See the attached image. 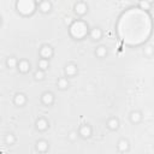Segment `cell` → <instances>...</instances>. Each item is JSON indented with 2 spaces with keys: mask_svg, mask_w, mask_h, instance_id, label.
<instances>
[{
  "mask_svg": "<svg viewBox=\"0 0 154 154\" xmlns=\"http://www.w3.org/2000/svg\"><path fill=\"white\" fill-rule=\"evenodd\" d=\"M69 28H70V35L73 37V38H76V40H82V38H84L87 35H88V32H89V30H88V24L85 23V22H83V20H81V19H78V20H73L70 25H69Z\"/></svg>",
  "mask_w": 154,
  "mask_h": 154,
  "instance_id": "1",
  "label": "cell"
},
{
  "mask_svg": "<svg viewBox=\"0 0 154 154\" xmlns=\"http://www.w3.org/2000/svg\"><path fill=\"white\" fill-rule=\"evenodd\" d=\"M16 10L19 14L24 17H29V16H32L37 10V4L34 0H17Z\"/></svg>",
  "mask_w": 154,
  "mask_h": 154,
  "instance_id": "2",
  "label": "cell"
},
{
  "mask_svg": "<svg viewBox=\"0 0 154 154\" xmlns=\"http://www.w3.org/2000/svg\"><path fill=\"white\" fill-rule=\"evenodd\" d=\"M38 54H40L41 58L49 60V59L54 55V49H53L52 46H49V45H43V46H41V48H40V51H38Z\"/></svg>",
  "mask_w": 154,
  "mask_h": 154,
  "instance_id": "3",
  "label": "cell"
},
{
  "mask_svg": "<svg viewBox=\"0 0 154 154\" xmlns=\"http://www.w3.org/2000/svg\"><path fill=\"white\" fill-rule=\"evenodd\" d=\"M73 11H75V13L77 16L82 17V16H84V14L88 13V5L85 2H83V1H78V2L75 4Z\"/></svg>",
  "mask_w": 154,
  "mask_h": 154,
  "instance_id": "4",
  "label": "cell"
},
{
  "mask_svg": "<svg viewBox=\"0 0 154 154\" xmlns=\"http://www.w3.org/2000/svg\"><path fill=\"white\" fill-rule=\"evenodd\" d=\"M55 101V97H54V94L52 91H45L42 95H41V102L45 105V106H52Z\"/></svg>",
  "mask_w": 154,
  "mask_h": 154,
  "instance_id": "5",
  "label": "cell"
},
{
  "mask_svg": "<svg viewBox=\"0 0 154 154\" xmlns=\"http://www.w3.org/2000/svg\"><path fill=\"white\" fill-rule=\"evenodd\" d=\"M78 135L82 137V138H89L91 135H93V129L89 124H84L79 128L78 130Z\"/></svg>",
  "mask_w": 154,
  "mask_h": 154,
  "instance_id": "6",
  "label": "cell"
},
{
  "mask_svg": "<svg viewBox=\"0 0 154 154\" xmlns=\"http://www.w3.org/2000/svg\"><path fill=\"white\" fill-rule=\"evenodd\" d=\"M28 99H26V95L23 94V93H17L14 96H13V103L18 107H23L25 103H26Z\"/></svg>",
  "mask_w": 154,
  "mask_h": 154,
  "instance_id": "7",
  "label": "cell"
},
{
  "mask_svg": "<svg viewBox=\"0 0 154 154\" xmlns=\"http://www.w3.org/2000/svg\"><path fill=\"white\" fill-rule=\"evenodd\" d=\"M37 8H38V11H40L41 13L47 14V13H49V12L52 11V2H51L49 0H42V1L37 5Z\"/></svg>",
  "mask_w": 154,
  "mask_h": 154,
  "instance_id": "8",
  "label": "cell"
},
{
  "mask_svg": "<svg viewBox=\"0 0 154 154\" xmlns=\"http://www.w3.org/2000/svg\"><path fill=\"white\" fill-rule=\"evenodd\" d=\"M30 67H31V65H30V63H29L28 60H25V59L18 60L17 69H18V71H19L20 73H26V72H29V71H30Z\"/></svg>",
  "mask_w": 154,
  "mask_h": 154,
  "instance_id": "9",
  "label": "cell"
},
{
  "mask_svg": "<svg viewBox=\"0 0 154 154\" xmlns=\"http://www.w3.org/2000/svg\"><path fill=\"white\" fill-rule=\"evenodd\" d=\"M64 71H65L66 77H73V76L77 75V72H78V67H77V65H75V64L71 63V64H67V65L65 66Z\"/></svg>",
  "mask_w": 154,
  "mask_h": 154,
  "instance_id": "10",
  "label": "cell"
},
{
  "mask_svg": "<svg viewBox=\"0 0 154 154\" xmlns=\"http://www.w3.org/2000/svg\"><path fill=\"white\" fill-rule=\"evenodd\" d=\"M35 126L38 131H46L48 128H49V123L46 118H38L35 123Z\"/></svg>",
  "mask_w": 154,
  "mask_h": 154,
  "instance_id": "11",
  "label": "cell"
},
{
  "mask_svg": "<svg viewBox=\"0 0 154 154\" xmlns=\"http://www.w3.org/2000/svg\"><path fill=\"white\" fill-rule=\"evenodd\" d=\"M88 35L90 36V38H91L93 41H99V40H101V37H102V30H101L100 28H94V29H91V30L88 32Z\"/></svg>",
  "mask_w": 154,
  "mask_h": 154,
  "instance_id": "12",
  "label": "cell"
},
{
  "mask_svg": "<svg viewBox=\"0 0 154 154\" xmlns=\"http://www.w3.org/2000/svg\"><path fill=\"white\" fill-rule=\"evenodd\" d=\"M117 148H118V150H119L120 153H125V152H128L129 148H130L129 141L125 140V138H120V140L118 141V143H117Z\"/></svg>",
  "mask_w": 154,
  "mask_h": 154,
  "instance_id": "13",
  "label": "cell"
},
{
  "mask_svg": "<svg viewBox=\"0 0 154 154\" xmlns=\"http://www.w3.org/2000/svg\"><path fill=\"white\" fill-rule=\"evenodd\" d=\"M48 147H49V144H48V142H47L46 140H38V141L36 142V146H35L36 150L40 152V153L47 152V150H48Z\"/></svg>",
  "mask_w": 154,
  "mask_h": 154,
  "instance_id": "14",
  "label": "cell"
},
{
  "mask_svg": "<svg viewBox=\"0 0 154 154\" xmlns=\"http://www.w3.org/2000/svg\"><path fill=\"white\" fill-rule=\"evenodd\" d=\"M106 125H107V128H108L109 130L114 131V130H117V129L119 128V119L116 118V117H112V118H109V119L107 120Z\"/></svg>",
  "mask_w": 154,
  "mask_h": 154,
  "instance_id": "15",
  "label": "cell"
},
{
  "mask_svg": "<svg viewBox=\"0 0 154 154\" xmlns=\"http://www.w3.org/2000/svg\"><path fill=\"white\" fill-rule=\"evenodd\" d=\"M142 120V113L140 111H132L130 113V122L132 124H138Z\"/></svg>",
  "mask_w": 154,
  "mask_h": 154,
  "instance_id": "16",
  "label": "cell"
},
{
  "mask_svg": "<svg viewBox=\"0 0 154 154\" xmlns=\"http://www.w3.org/2000/svg\"><path fill=\"white\" fill-rule=\"evenodd\" d=\"M57 85H58V88H59L60 90H66V89L69 88L70 83H69V79H67L66 77H61V78H59V79L57 81Z\"/></svg>",
  "mask_w": 154,
  "mask_h": 154,
  "instance_id": "17",
  "label": "cell"
},
{
  "mask_svg": "<svg viewBox=\"0 0 154 154\" xmlns=\"http://www.w3.org/2000/svg\"><path fill=\"white\" fill-rule=\"evenodd\" d=\"M37 69H40L42 71L48 70L49 69V60L48 59H43V58L38 59V61H37Z\"/></svg>",
  "mask_w": 154,
  "mask_h": 154,
  "instance_id": "18",
  "label": "cell"
},
{
  "mask_svg": "<svg viewBox=\"0 0 154 154\" xmlns=\"http://www.w3.org/2000/svg\"><path fill=\"white\" fill-rule=\"evenodd\" d=\"M95 55H96L97 58H100V59L106 58V55H107V48H106L105 46H99V47L95 49Z\"/></svg>",
  "mask_w": 154,
  "mask_h": 154,
  "instance_id": "19",
  "label": "cell"
},
{
  "mask_svg": "<svg viewBox=\"0 0 154 154\" xmlns=\"http://www.w3.org/2000/svg\"><path fill=\"white\" fill-rule=\"evenodd\" d=\"M17 64H18V59L16 57H8L6 59V66L10 67V69H14L17 67Z\"/></svg>",
  "mask_w": 154,
  "mask_h": 154,
  "instance_id": "20",
  "label": "cell"
},
{
  "mask_svg": "<svg viewBox=\"0 0 154 154\" xmlns=\"http://www.w3.org/2000/svg\"><path fill=\"white\" fill-rule=\"evenodd\" d=\"M16 141H17V138H16V136H14L13 134H7V135L5 136V143L8 144V146L14 144Z\"/></svg>",
  "mask_w": 154,
  "mask_h": 154,
  "instance_id": "21",
  "label": "cell"
},
{
  "mask_svg": "<svg viewBox=\"0 0 154 154\" xmlns=\"http://www.w3.org/2000/svg\"><path fill=\"white\" fill-rule=\"evenodd\" d=\"M138 7H140V10L149 11L150 7H152V4H149L147 0H140V2H138Z\"/></svg>",
  "mask_w": 154,
  "mask_h": 154,
  "instance_id": "22",
  "label": "cell"
},
{
  "mask_svg": "<svg viewBox=\"0 0 154 154\" xmlns=\"http://www.w3.org/2000/svg\"><path fill=\"white\" fill-rule=\"evenodd\" d=\"M34 78H35L36 81H42V79L45 78V71L37 69V70L34 72Z\"/></svg>",
  "mask_w": 154,
  "mask_h": 154,
  "instance_id": "23",
  "label": "cell"
},
{
  "mask_svg": "<svg viewBox=\"0 0 154 154\" xmlns=\"http://www.w3.org/2000/svg\"><path fill=\"white\" fill-rule=\"evenodd\" d=\"M77 136H78V132H77V131H70V132H69V135H67L69 140H70V141H72V142L77 140Z\"/></svg>",
  "mask_w": 154,
  "mask_h": 154,
  "instance_id": "24",
  "label": "cell"
},
{
  "mask_svg": "<svg viewBox=\"0 0 154 154\" xmlns=\"http://www.w3.org/2000/svg\"><path fill=\"white\" fill-rule=\"evenodd\" d=\"M144 54H146L147 57H152V54H153V47H152L150 45L144 48Z\"/></svg>",
  "mask_w": 154,
  "mask_h": 154,
  "instance_id": "25",
  "label": "cell"
},
{
  "mask_svg": "<svg viewBox=\"0 0 154 154\" xmlns=\"http://www.w3.org/2000/svg\"><path fill=\"white\" fill-rule=\"evenodd\" d=\"M72 22H73V20H72V18H70V17H66V18H65V20H64V23H65L66 25H70Z\"/></svg>",
  "mask_w": 154,
  "mask_h": 154,
  "instance_id": "26",
  "label": "cell"
},
{
  "mask_svg": "<svg viewBox=\"0 0 154 154\" xmlns=\"http://www.w3.org/2000/svg\"><path fill=\"white\" fill-rule=\"evenodd\" d=\"M34 1H35V2H36V4H37V5H38V4H40V2H41V1H42V0H34Z\"/></svg>",
  "mask_w": 154,
  "mask_h": 154,
  "instance_id": "27",
  "label": "cell"
},
{
  "mask_svg": "<svg viewBox=\"0 0 154 154\" xmlns=\"http://www.w3.org/2000/svg\"><path fill=\"white\" fill-rule=\"evenodd\" d=\"M147 1H148L149 4H153V1H154V0H147Z\"/></svg>",
  "mask_w": 154,
  "mask_h": 154,
  "instance_id": "28",
  "label": "cell"
},
{
  "mask_svg": "<svg viewBox=\"0 0 154 154\" xmlns=\"http://www.w3.org/2000/svg\"><path fill=\"white\" fill-rule=\"evenodd\" d=\"M1 22H2V20H1V17H0V25H1Z\"/></svg>",
  "mask_w": 154,
  "mask_h": 154,
  "instance_id": "29",
  "label": "cell"
}]
</instances>
